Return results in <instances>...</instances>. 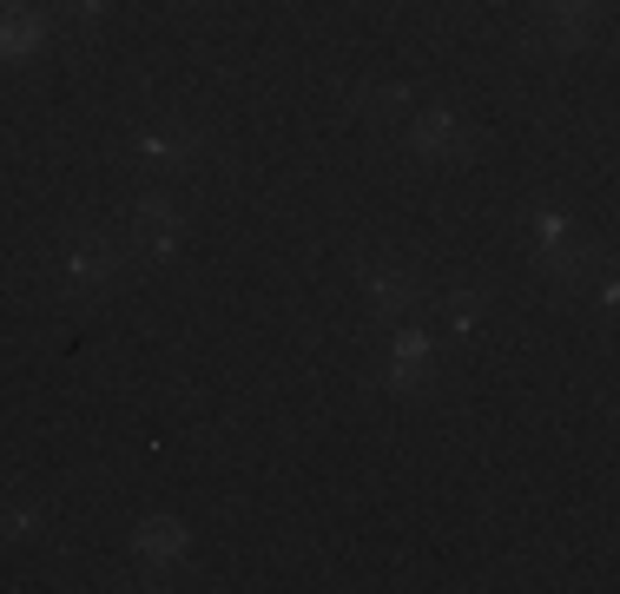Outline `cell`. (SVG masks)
Returning <instances> with one entry per match:
<instances>
[{
    "label": "cell",
    "mask_w": 620,
    "mask_h": 594,
    "mask_svg": "<svg viewBox=\"0 0 620 594\" xmlns=\"http://www.w3.org/2000/svg\"><path fill=\"white\" fill-rule=\"evenodd\" d=\"M34 47H40V21L8 0V8H0V53H8V60H27Z\"/></svg>",
    "instance_id": "1"
},
{
    "label": "cell",
    "mask_w": 620,
    "mask_h": 594,
    "mask_svg": "<svg viewBox=\"0 0 620 594\" xmlns=\"http://www.w3.org/2000/svg\"><path fill=\"white\" fill-rule=\"evenodd\" d=\"M66 271H73L79 285H106V278H113V244H100V238H86V244H73V258H66Z\"/></svg>",
    "instance_id": "2"
},
{
    "label": "cell",
    "mask_w": 620,
    "mask_h": 594,
    "mask_svg": "<svg viewBox=\"0 0 620 594\" xmlns=\"http://www.w3.org/2000/svg\"><path fill=\"white\" fill-rule=\"evenodd\" d=\"M186 152H199V146L179 139V132H152V139H145V159H152V165H186Z\"/></svg>",
    "instance_id": "3"
},
{
    "label": "cell",
    "mask_w": 620,
    "mask_h": 594,
    "mask_svg": "<svg viewBox=\"0 0 620 594\" xmlns=\"http://www.w3.org/2000/svg\"><path fill=\"white\" fill-rule=\"evenodd\" d=\"M172 548H179V529H172V522H152V529H145V555H172Z\"/></svg>",
    "instance_id": "4"
},
{
    "label": "cell",
    "mask_w": 620,
    "mask_h": 594,
    "mask_svg": "<svg viewBox=\"0 0 620 594\" xmlns=\"http://www.w3.org/2000/svg\"><path fill=\"white\" fill-rule=\"evenodd\" d=\"M476 317H482V298H469V291H463V298H450V324H456V330H469Z\"/></svg>",
    "instance_id": "5"
},
{
    "label": "cell",
    "mask_w": 620,
    "mask_h": 594,
    "mask_svg": "<svg viewBox=\"0 0 620 594\" xmlns=\"http://www.w3.org/2000/svg\"><path fill=\"white\" fill-rule=\"evenodd\" d=\"M66 14H79V21H93V14H106V0H60Z\"/></svg>",
    "instance_id": "6"
}]
</instances>
